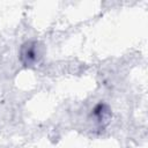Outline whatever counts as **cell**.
I'll list each match as a JSON object with an SVG mask.
<instances>
[{
	"label": "cell",
	"instance_id": "6da1fadb",
	"mask_svg": "<svg viewBox=\"0 0 148 148\" xmlns=\"http://www.w3.org/2000/svg\"><path fill=\"white\" fill-rule=\"evenodd\" d=\"M39 57V47L36 42H27L22 45L20 58L25 66H30L37 61Z\"/></svg>",
	"mask_w": 148,
	"mask_h": 148
}]
</instances>
